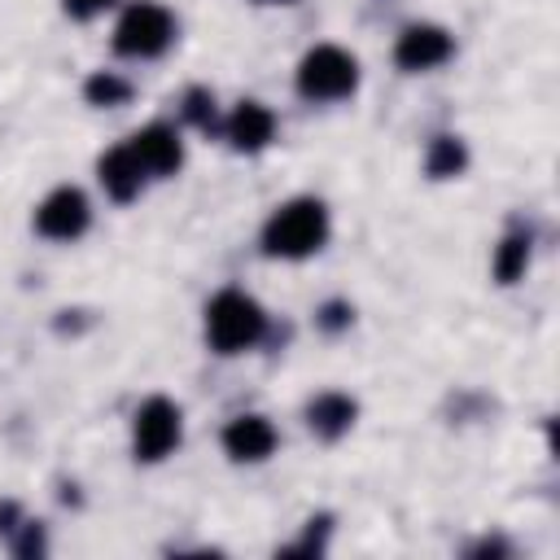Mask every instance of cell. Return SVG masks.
Here are the masks:
<instances>
[{"instance_id":"obj_13","label":"cell","mask_w":560,"mask_h":560,"mask_svg":"<svg viewBox=\"0 0 560 560\" xmlns=\"http://www.w3.org/2000/svg\"><path fill=\"white\" fill-rule=\"evenodd\" d=\"M525 267H529V232L516 228L494 249V276H499V284H516L525 276Z\"/></svg>"},{"instance_id":"obj_10","label":"cell","mask_w":560,"mask_h":560,"mask_svg":"<svg viewBox=\"0 0 560 560\" xmlns=\"http://www.w3.org/2000/svg\"><path fill=\"white\" fill-rule=\"evenodd\" d=\"M223 136H228V144H232L236 153H258V149H267L271 136H276V114H271L262 101H241V105L228 114Z\"/></svg>"},{"instance_id":"obj_7","label":"cell","mask_w":560,"mask_h":560,"mask_svg":"<svg viewBox=\"0 0 560 560\" xmlns=\"http://www.w3.org/2000/svg\"><path fill=\"white\" fill-rule=\"evenodd\" d=\"M451 52H455L451 31L446 26H433V22H411L398 35V44H394V61L402 70H433V66L451 61Z\"/></svg>"},{"instance_id":"obj_16","label":"cell","mask_w":560,"mask_h":560,"mask_svg":"<svg viewBox=\"0 0 560 560\" xmlns=\"http://www.w3.org/2000/svg\"><path fill=\"white\" fill-rule=\"evenodd\" d=\"M184 118L197 122V127H210V122H214V96H210L206 88H192V92L184 96Z\"/></svg>"},{"instance_id":"obj_14","label":"cell","mask_w":560,"mask_h":560,"mask_svg":"<svg viewBox=\"0 0 560 560\" xmlns=\"http://www.w3.org/2000/svg\"><path fill=\"white\" fill-rule=\"evenodd\" d=\"M424 166H429L433 179H451V175H459V171L468 166V153H464V144H459L455 136H438V140L429 144Z\"/></svg>"},{"instance_id":"obj_1","label":"cell","mask_w":560,"mask_h":560,"mask_svg":"<svg viewBox=\"0 0 560 560\" xmlns=\"http://www.w3.org/2000/svg\"><path fill=\"white\" fill-rule=\"evenodd\" d=\"M328 241V206L315 197H293L276 206L262 223V249L271 258H311Z\"/></svg>"},{"instance_id":"obj_17","label":"cell","mask_w":560,"mask_h":560,"mask_svg":"<svg viewBox=\"0 0 560 560\" xmlns=\"http://www.w3.org/2000/svg\"><path fill=\"white\" fill-rule=\"evenodd\" d=\"M61 4H66L70 18H96V13H105V9L118 4V0H61Z\"/></svg>"},{"instance_id":"obj_15","label":"cell","mask_w":560,"mask_h":560,"mask_svg":"<svg viewBox=\"0 0 560 560\" xmlns=\"http://www.w3.org/2000/svg\"><path fill=\"white\" fill-rule=\"evenodd\" d=\"M83 92H88L92 105H127L131 83H127L122 74H114V70H96V74L83 83Z\"/></svg>"},{"instance_id":"obj_12","label":"cell","mask_w":560,"mask_h":560,"mask_svg":"<svg viewBox=\"0 0 560 560\" xmlns=\"http://www.w3.org/2000/svg\"><path fill=\"white\" fill-rule=\"evenodd\" d=\"M354 416H359L354 398H346V394H337V389L311 398V407H306V424H311V433H319V438H328V442L341 438V433L354 424Z\"/></svg>"},{"instance_id":"obj_4","label":"cell","mask_w":560,"mask_h":560,"mask_svg":"<svg viewBox=\"0 0 560 560\" xmlns=\"http://www.w3.org/2000/svg\"><path fill=\"white\" fill-rule=\"evenodd\" d=\"M354 88H359V61L337 44H315L298 61V92L306 101H346Z\"/></svg>"},{"instance_id":"obj_9","label":"cell","mask_w":560,"mask_h":560,"mask_svg":"<svg viewBox=\"0 0 560 560\" xmlns=\"http://www.w3.org/2000/svg\"><path fill=\"white\" fill-rule=\"evenodd\" d=\"M276 424L267 416H232L228 429H223V451L236 459V464H258L276 451Z\"/></svg>"},{"instance_id":"obj_2","label":"cell","mask_w":560,"mask_h":560,"mask_svg":"<svg viewBox=\"0 0 560 560\" xmlns=\"http://www.w3.org/2000/svg\"><path fill=\"white\" fill-rule=\"evenodd\" d=\"M267 332V311L245 289H219L206 302V341L214 354H241Z\"/></svg>"},{"instance_id":"obj_5","label":"cell","mask_w":560,"mask_h":560,"mask_svg":"<svg viewBox=\"0 0 560 560\" xmlns=\"http://www.w3.org/2000/svg\"><path fill=\"white\" fill-rule=\"evenodd\" d=\"M179 438H184V416H179V407L171 398L153 394V398H144L136 407V420H131V451H136V459L158 464V459H166L179 446Z\"/></svg>"},{"instance_id":"obj_3","label":"cell","mask_w":560,"mask_h":560,"mask_svg":"<svg viewBox=\"0 0 560 560\" xmlns=\"http://www.w3.org/2000/svg\"><path fill=\"white\" fill-rule=\"evenodd\" d=\"M171 44H175V13L166 4L136 0V4L122 9L118 26H114V52L149 61V57H162Z\"/></svg>"},{"instance_id":"obj_6","label":"cell","mask_w":560,"mask_h":560,"mask_svg":"<svg viewBox=\"0 0 560 560\" xmlns=\"http://www.w3.org/2000/svg\"><path fill=\"white\" fill-rule=\"evenodd\" d=\"M92 223V206L74 184L52 188L39 206H35V232L48 241H79Z\"/></svg>"},{"instance_id":"obj_11","label":"cell","mask_w":560,"mask_h":560,"mask_svg":"<svg viewBox=\"0 0 560 560\" xmlns=\"http://www.w3.org/2000/svg\"><path fill=\"white\" fill-rule=\"evenodd\" d=\"M96 179H101V188H105L114 201H131V197H140L149 171L140 166V158H136L131 144H114L109 153H101V162H96Z\"/></svg>"},{"instance_id":"obj_19","label":"cell","mask_w":560,"mask_h":560,"mask_svg":"<svg viewBox=\"0 0 560 560\" xmlns=\"http://www.w3.org/2000/svg\"><path fill=\"white\" fill-rule=\"evenodd\" d=\"M262 4H293V0H262Z\"/></svg>"},{"instance_id":"obj_8","label":"cell","mask_w":560,"mask_h":560,"mask_svg":"<svg viewBox=\"0 0 560 560\" xmlns=\"http://www.w3.org/2000/svg\"><path fill=\"white\" fill-rule=\"evenodd\" d=\"M127 144L136 149V158L149 171V179H166V175H175L184 166V140H179V131L171 122H149Z\"/></svg>"},{"instance_id":"obj_18","label":"cell","mask_w":560,"mask_h":560,"mask_svg":"<svg viewBox=\"0 0 560 560\" xmlns=\"http://www.w3.org/2000/svg\"><path fill=\"white\" fill-rule=\"evenodd\" d=\"M324 328H341V324H350V311L346 306H324V319H319Z\"/></svg>"}]
</instances>
